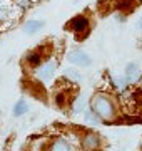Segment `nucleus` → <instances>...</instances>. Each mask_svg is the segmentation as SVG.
<instances>
[{
    "mask_svg": "<svg viewBox=\"0 0 142 151\" xmlns=\"http://www.w3.org/2000/svg\"><path fill=\"white\" fill-rule=\"evenodd\" d=\"M89 108L92 109L104 123H114L115 119L119 118L117 101H115V97L112 94H107V92H95L90 97Z\"/></svg>",
    "mask_w": 142,
    "mask_h": 151,
    "instance_id": "1",
    "label": "nucleus"
},
{
    "mask_svg": "<svg viewBox=\"0 0 142 151\" xmlns=\"http://www.w3.org/2000/svg\"><path fill=\"white\" fill-rule=\"evenodd\" d=\"M70 94H69V91H65V89H59V91L54 94V104L57 106V108L60 109H65L67 106H70Z\"/></svg>",
    "mask_w": 142,
    "mask_h": 151,
    "instance_id": "8",
    "label": "nucleus"
},
{
    "mask_svg": "<svg viewBox=\"0 0 142 151\" xmlns=\"http://www.w3.org/2000/svg\"><path fill=\"white\" fill-rule=\"evenodd\" d=\"M84 119H85V123H87L89 126H99V124L104 123V121L99 118V116H97L95 113H94V111H92L90 108H89L87 111L84 113Z\"/></svg>",
    "mask_w": 142,
    "mask_h": 151,
    "instance_id": "12",
    "label": "nucleus"
},
{
    "mask_svg": "<svg viewBox=\"0 0 142 151\" xmlns=\"http://www.w3.org/2000/svg\"><path fill=\"white\" fill-rule=\"evenodd\" d=\"M55 69H57V60L54 59H44L42 64L35 67V77L37 81L40 82H49L55 74Z\"/></svg>",
    "mask_w": 142,
    "mask_h": 151,
    "instance_id": "3",
    "label": "nucleus"
},
{
    "mask_svg": "<svg viewBox=\"0 0 142 151\" xmlns=\"http://www.w3.org/2000/svg\"><path fill=\"white\" fill-rule=\"evenodd\" d=\"M45 25L44 20H27L23 24V32L28 34V35H33V34H37L38 30H42V27Z\"/></svg>",
    "mask_w": 142,
    "mask_h": 151,
    "instance_id": "10",
    "label": "nucleus"
},
{
    "mask_svg": "<svg viewBox=\"0 0 142 151\" xmlns=\"http://www.w3.org/2000/svg\"><path fill=\"white\" fill-rule=\"evenodd\" d=\"M80 146L84 150H99V148H102V138L95 131L89 129L80 136Z\"/></svg>",
    "mask_w": 142,
    "mask_h": 151,
    "instance_id": "4",
    "label": "nucleus"
},
{
    "mask_svg": "<svg viewBox=\"0 0 142 151\" xmlns=\"http://www.w3.org/2000/svg\"><path fill=\"white\" fill-rule=\"evenodd\" d=\"M137 27H139V29H141V30H142V17H141V19H139V22H137Z\"/></svg>",
    "mask_w": 142,
    "mask_h": 151,
    "instance_id": "15",
    "label": "nucleus"
},
{
    "mask_svg": "<svg viewBox=\"0 0 142 151\" xmlns=\"http://www.w3.org/2000/svg\"><path fill=\"white\" fill-rule=\"evenodd\" d=\"M28 111V104L25 99H18L15 104H13V109H12V114L15 116V118H22L23 114H27Z\"/></svg>",
    "mask_w": 142,
    "mask_h": 151,
    "instance_id": "11",
    "label": "nucleus"
},
{
    "mask_svg": "<svg viewBox=\"0 0 142 151\" xmlns=\"http://www.w3.org/2000/svg\"><path fill=\"white\" fill-rule=\"evenodd\" d=\"M124 77L127 79L129 86L137 84V82L141 81V77H142V70H141V67H139V64L129 62V64L126 65V70H124Z\"/></svg>",
    "mask_w": 142,
    "mask_h": 151,
    "instance_id": "6",
    "label": "nucleus"
},
{
    "mask_svg": "<svg viewBox=\"0 0 142 151\" xmlns=\"http://www.w3.org/2000/svg\"><path fill=\"white\" fill-rule=\"evenodd\" d=\"M67 59L69 62H72L74 65H79V67H89V65L92 64V59H90V55L87 52H84L80 49H74L69 52L67 55Z\"/></svg>",
    "mask_w": 142,
    "mask_h": 151,
    "instance_id": "5",
    "label": "nucleus"
},
{
    "mask_svg": "<svg viewBox=\"0 0 142 151\" xmlns=\"http://www.w3.org/2000/svg\"><path fill=\"white\" fill-rule=\"evenodd\" d=\"M72 148H74V146H72L65 138H54L52 143L49 145V150H52V151H69V150H72Z\"/></svg>",
    "mask_w": 142,
    "mask_h": 151,
    "instance_id": "9",
    "label": "nucleus"
},
{
    "mask_svg": "<svg viewBox=\"0 0 142 151\" xmlns=\"http://www.w3.org/2000/svg\"><path fill=\"white\" fill-rule=\"evenodd\" d=\"M44 52H42V49H33V50H30V52H27L25 54V57H23V64H27L28 67H32V69H35L37 65L42 64V60H44Z\"/></svg>",
    "mask_w": 142,
    "mask_h": 151,
    "instance_id": "7",
    "label": "nucleus"
},
{
    "mask_svg": "<svg viewBox=\"0 0 142 151\" xmlns=\"http://www.w3.org/2000/svg\"><path fill=\"white\" fill-rule=\"evenodd\" d=\"M90 29V20L85 14H79V15L72 17L70 20L65 24V30L67 32L75 34L77 37H84Z\"/></svg>",
    "mask_w": 142,
    "mask_h": 151,
    "instance_id": "2",
    "label": "nucleus"
},
{
    "mask_svg": "<svg viewBox=\"0 0 142 151\" xmlns=\"http://www.w3.org/2000/svg\"><path fill=\"white\" fill-rule=\"evenodd\" d=\"M112 84H114L119 91H126L127 87H129L127 79H126V77H122V76H115V77H112Z\"/></svg>",
    "mask_w": 142,
    "mask_h": 151,
    "instance_id": "14",
    "label": "nucleus"
},
{
    "mask_svg": "<svg viewBox=\"0 0 142 151\" xmlns=\"http://www.w3.org/2000/svg\"><path fill=\"white\" fill-rule=\"evenodd\" d=\"M64 79H67L70 84H79L82 77H80V74H79V70H75V69H67L65 72H64Z\"/></svg>",
    "mask_w": 142,
    "mask_h": 151,
    "instance_id": "13",
    "label": "nucleus"
}]
</instances>
